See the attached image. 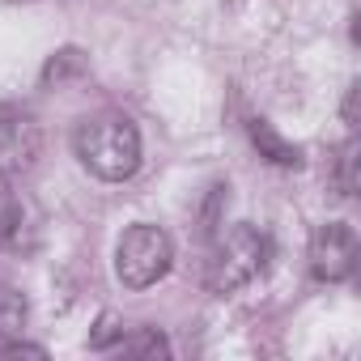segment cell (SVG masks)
<instances>
[{
	"mask_svg": "<svg viewBox=\"0 0 361 361\" xmlns=\"http://www.w3.org/2000/svg\"><path fill=\"white\" fill-rule=\"evenodd\" d=\"M0 357H47V348L26 344V340H9V344H0Z\"/></svg>",
	"mask_w": 361,
	"mask_h": 361,
	"instance_id": "cell-13",
	"label": "cell"
},
{
	"mask_svg": "<svg viewBox=\"0 0 361 361\" xmlns=\"http://www.w3.org/2000/svg\"><path fill=\"white\" fill-rule=\"evenodd\" d=\"M353 161H357V145H344V149H340V196H353V188H357Z\"/></svg>",
	"mask_w": 361,
	"mask_h": 361,
	"instance_id": "cell-12",
	"label": "cell"
},
{
	"mask_svg": "<svg viewBox=\"0 0 361 361\" xmlns=\"http://www.w3.org/2000/svg\"><path fill=\"white\" fill-rule=\"evenodd\" d=\"M123 340V327L115 323V314H102L98 319V331L90 336V348H111V344H119Z\"/></svg>",
	"mask_w": 361,
	"mask_h": 361,
	"instance_id": "cell-11",
	"label": "cell"
},
{
	"mask_svg": "<svg viewBox=\"0 0 361 361\" xmlns=\"http://www.w3.org/2000/svg\"><path fill=\"white\" fill-rule=\"evenodd\" d=\"M26 298L18 289H0V336H22L26 327Z\"/></svg>",
	"mask_w": 361,
	"mask_h": 361,
	"instance_id": "cell-10",
	"label": "cell"
},
{
	"mask_svg": "<svg viewBox=\"0 0 361 361\" xmlns=\"http://www.w3.org/2000/svg\"><path fill=\"white\" fill-rule=\"evenodd\" d=\"M22 221H26V209L18 200V192H9L5 178H0V243H18Z\"/></svg>",
	"mask_w": 361,
	"mask_h": 361,
	"instance_id": "cell-8",
	"label": "cell"
},
{
	"mask_svg": "<svg viewBox=\"0 0 361 361\" xmlns=\"http://www.w3.org/2000/svg\"><path fill=\"white\" fill-rule=\"evenodd\" d=\"M73 153L102 183H123L140 170V132L123 111H98L77 123Z\"/></svg>",
	"mask_w": 361,
	"mask_h": 361,
	"instance_id": "cell-1",
	"label": "cell"
},
{
	"mask_svg": "<svg viewBox=\"0 0 361 361\" xmlns=\"http://www.w3.org/2000/svg\"><path fill=\"white\" fill-rule=\"evenodd\" d=\"M174 264V243L161 226L153 221H136L123 230L119 247H115V276L123 289H149L157 285Z\"/></svg>",
	"mask_w": 361,
	"mask_h": 361,
	"instance_id": "cell-3",
	"label": "cell"
},
{
	"mask_svg": "<svg viewBox=\"0 0 361 361\" xmlns=\"http://www.w3.org/2000/svg\"><path fill=\"white\" fill-rule=\"evenodd\" d=\"M357 259H361V243H357V230L348 221H327L314 230L310 238V272L327 285H340L357 272Z\"/></svg>",
	"mask_w": 361,
	"mask_h": 361,
	"instance_id": "cell-4",
	"label": "cell"
},
{
	"mask_svg": "<svg viewBox=\"0 0 361 361\" xmlns=\"http://www.w3.org/2000/svg\"><path fill=\"white\" fill-rule=\"evenodd\" d=\"M268 255H272V243L264 230L238 221L230 226L217 247H213V259H209V289L213 293H234L243 285H251L264 268H268Z\"/></svg>",
	"mask_w": 361,
	"mask_h": 361,
	"instance_id": "cell-2",
	"label": "cell"
},
{
	"mask_svg": "<svg viewBox=\"0 0 361 361\" xmlns=\"http://www.w3.org/2000/svg\"><path fill=\"white\" fill-rule=\"evenodd\" d=\"M0 5H26V0H0Z\"/></svg>",
	"mask_w": 361,
	"mask_h": 361,
	"instance_id": "cell-15",
	"label": "cell"
},
{
	"mask_svg": "<svg viewBox=\"0 0 361 361\" xmlns=\"http://www.w3.org/2000/svg\"><path fill=\"white\" fill-rule=\"evenodd\" d=\"M119 353H132V357H170V344L157 327H140V331H123V340L115 344Z\"/></svg>",
	"mask_w": 361,
	"mask_h": 361,
	"instance_id": "cell-7",
	"label": "cell"
},
{
	"mask_svg": "<svg viewBox=\"0 0 361 361\" xmlns=\"http://www.w3.org/2000/svg\"><path fill=\"white\" fill-rule=\"evenodd\" d=\"M43 153V128L26 115H0V178H18L35 170Z\"/></svg>",
	"mask_w": 361,
	"mask_h": 361,
	"instance_id": "cell-5",
	"label": "cell"
},
{
	"mask_svg": "<svg viewBox=\"0 0 361 361\" xmlns=\"http://www.w3.org/2000/svg\"><path fill=\"white\" fill-rule=\"evenodd\" d=\"M247 132H251V140H255V149H259V157H268V161H276V166H302V149L298 145H289L268 119H247Z\"/></svg>",
	"mask_w": 361,
	"mask_h": 361,
	"instance_id": "cell-6",
	"label": "cell"
},
{
	"mask_svg": "<svg viewBox=\"0 0 361 361\" xmlns=\"http://www.w3.org/2000/svg\"><path fill=\"white\" fill-rule=\"evenodd\" d=\"M77 73H85V56H81L77 47H64V51H56V56L47 60V68H43V85H64V81L77 77Z\"/></svg>",
	"mask_w": 361,
	"mask_h": 361,
	"instance_id": "cell-9",
	"label": "cell"
},
{
	"mask_svg": "<svg viewBox=\"0 0 361 361\" xmlns=\"http://www.w3.org/2000/svg\"><path fill=\"white\" fill-rule=\"evenodd\" d=\"M344 119H348V123L357 119V85L348 90V102H344Z\"/></svg>",
	"mask_w": 361,
	"mask_h": 361,
	"instance_id": "cell-14",
	"label": "cell"
}]
</instances>
